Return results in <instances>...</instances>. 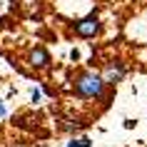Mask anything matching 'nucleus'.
Here are the masks:
<instances>
[{
	"instance_id": "6e6552de",
	"label": "nucleus",
	"mask_w": 147,
	"mask_h": 147,
	"mask_svg": "<svg viewBox=\"0 0 147 147\" xmlns=\"http://www.w3.org/2000/svg\"><path fill=\"white\" fill-rule=\"evenodd\" d=\"M135 125H137V122H135V120H125V127H127V130H132Z\"/></svg>"
},
{
	"instance_id": "20e7f679",
	"label": "nucleus",
	"mask_w": 147,
	"mask_h": 147,
	"mask_svg": "<svg viewBox=\"0 0 147 147\" xmlns=\"http://www.w3.org/2000/svg\"><path fill=\"white\" fill-rule=\"evenodd\" d=\"M50 62H53V57H50V53H47L42 45L32 47L30 53H28V65H30L32 70H47Z\"/></svg>"
},
{
	"instance_id": "f03ea898",
	"label": "nucleus",
	"mask_w": 147,
	"mask_h": 147,
	"mask_svg": "<svg viewBox=\"0 0 147 147\" xmlns=\"http://www.w3.org/2000/svg\"><path fill=\"white\" fill-rule=\"evenodd\" d=\"M100 30H102V23H100V15H97V13H90L87 18H82V20H78V23L72 25V32H75L78 38H82V40L97 38Z\"/></svg>"
},
{
	"instance_id": "7ed1b4c3",
	"label": "nucleus",
	"mask_w": 147,
	"mask_h": 147,
	"mask_svg": "<svg viewBox=\"0 0 147 147\" xmlns=\"http://www.w3.org/2000/svg\"><path fill=\"white\" fill-rule=\"evenodd\" d=\"M102 80H105V85H110V87H115L117 82H122L125 80V75H127V65H125L122 60H110L105 67H102Z\"/></svg>"
},
{
	"instance_id": "39448f33",
	"label": "nucleus",
	"mask_w": 147,
	"mask_h": 147,
	"mask_svg": "<svg viewBox=\"0 0 147 147\" xmlns=\"http://www.w3.org/2000/svg\"><path fill=\"white\" fill-rule=\"evenodd\" d=\"M65 147H92V140L90 137H72Z\"/></svg>"
},
{
	"instance_id": "f257e3e1",
	"label": "nucleus",
	"mask_w": 147,
	"mask_h": 147,
	"mask_svg": "<svg viewBox=\"0 0 147 147\" xmlns=\"http://www.w3.org/2000/svg\"><path fill=\"white\" fill-rule=\"evenodd\" d=\"M72 90H75L78 97L100 100V97H105L107 85H105V80H102L100 72H95V70H82V72H78L75 80H72Z\"/></svg>"
},
{
	"instance_id": "0eeeda50",
	"label": "nucleus",
	"mask_w": 147,
	"mask_h": 147,
	"mask_svg": "<svg viewBox=\"0 0 147 147\" xmlns=\"http://www.w3.org/2000/svg\"><path fill=\"white\" fill-rule=\"evenodd\" d=\"M0 117H8V107H5V102L0 100Z\"/></svg>"
},
{
	"instance_id": "423d86ee",
	"label": "nucleus",
	"mask_w": 147,
	"mask_h": 147,
	"mask_svg": "<svg viewBox=\"0 0 147 147\" xmlns=\"http://www.w3.org/2000/svg\"><path fill=\"white\" fill-rule=\"evenodd\" d=\"M30 100H32V102H35V105H38V102H40V100H42V92H40L38 87H35V90H32V92H30Z\"/></svg>"
}]
</instances>
